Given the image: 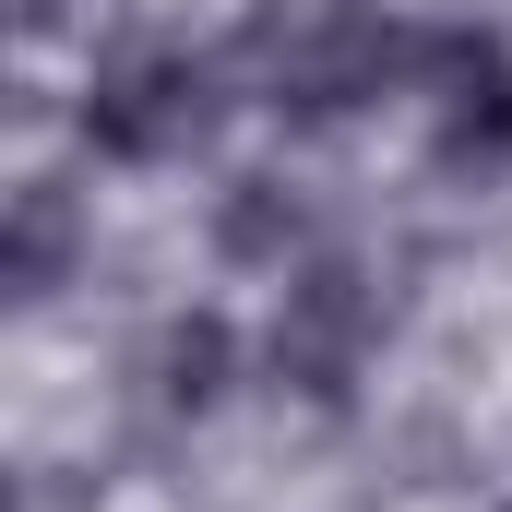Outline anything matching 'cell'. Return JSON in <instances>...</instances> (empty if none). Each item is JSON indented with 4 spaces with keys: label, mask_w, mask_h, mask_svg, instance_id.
Listing matches in <instances>:
<instances>
[{
    "label": "cell",
    "mask_w": 512,
    "mask_h": 512,
    "mask_svg": "<svg viewBox=\"0 0 512 512\" xmlns=\"http://www.w3.org/2000/svg\"><path fill=\"white\" fill-rule=\"evenodd\" d=\"M429 60H441V24L310 0V12H262L227 48V84H251L262 108H298V120H346L370 96H429Z\"/></svg>",
    "instance_id": "6da1fadb"
},
{
    "label": "cell",
    "mask_w": 512,
    "mask_h": 512,
    "mask_svg": "<svg viewBox=\"0 0 512 512\" xmlns=\"http://www.w3.org/2000/svg\"><path fill=\"white\" fill-rule=\"evenodd\" d=\"M215 60H191V48H167V36H143L120 60H96V84H84V143L108 155V167H179L203 120H215Z\"/></svg>",
    "instance_id": "7a4b0ae2"
},
{
    "label": "cell",
    "mask_w": 512,
    "mask_h": 512,
    "mask_svg": "<svg viewBox=\"0 0 512 512\" xmlns=\"http://www.w3.org/2000/svg\"><path fill=\"white\" fill-rule=\"evenodd\" d=\"M382 346V298L358 262H298L286 298H274V382H298L310 405H346L358 370Z\"/></svg>",
    "instance_id": "3957f363"
},
{
    "label": "cell",
    "mask_w": 512,
    "mask_h": 512,
    "mask_svg": "<svg viewBox=\"0 0 512 512\" xmlns=\"http://www.w3.org/2000/svg\"><path fill=\"white\" fill-rule=\"evenodd\" d=\"M429 120H441V167H512V48H501V36L441 24Z\"/></svg>",
    "instance_id": "277c9868"
},
{
    "label": "cell",
    "mask_w": 512,
    "mask_h": 512,
    "mask_svg": "<svg viewBox=\"0 0 512 512\" xmlns=\"http://www.w3.org/2000/svg\"><path fill=\"white\" fill-rule=\"evenodd\" d=\"M239 382V322L227 310H179L167 334H155V405L167 417H215Z\"/></svg>",
    "instance_id": "5b68a950"
},
{
    "label": "cell",
    "mask_w": 512,
    "mask_h": 512,
    "mask_svg": "<svg viewBox=\"0 0 512 512\" xmlns=\"http://www.w3.org/2000/svg\"><path fill=\"white\" fill-rule=\"evenodd\" d=\"M72 251H84L72 191H60V179H24V191H12V227H0V286H12V298H48V286L72 274Z\"/></svg>",
    "instance_id": "8992f818"
},
{
    "label": "cell",
    "mask_w": 512,
    "mask_h": 512,
    "mask_svg": "<svg viewBox=\"0 0 512 512\" xmlns=\"http://www.w3.org/2000/svg\"><path fill=\"white\" fill-rule=\"evenodd\" d=\"M215 251L227 262H286L298 251V191H286V179H239V191L215 203Z\"/></svg>",
    "instance_id": "52a82bcc"
}]
</instances>
